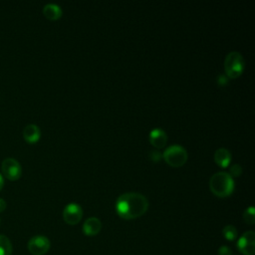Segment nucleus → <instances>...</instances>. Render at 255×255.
Instances as JSON below:
<instances>
[{
  "instance_id": "1",
  "label": "nucleus",
  "mask_w": 255,
  "mask_h": 255,
  "mask_svg": "<svg viewBox=\"0 0 255 255\" xmlns=\"http://www.w3.org/2000/svg\"><path fill=\"white\" fill-rule=\"evenodd\" d=\"M148 208L147 198L139 192L121 194L116 202V210L124 219H134L143 215Z\"/></svg>"
},
{
  "instance_id": "2",
  "label": "nucleus",
  "mask_w": 255,
  "mask_h": 255,
  "mask_svg": "<svg viewBox=\"0 0 255 255\" xmlns=\"http://www.w3.org/2000/svg\"><path fill=\"white\" fill-rule=\"evenodd\" d=\"M209 188L213 194L218 197H226L233 192V177L225 171H218L211 175L209 179Z\"/></svg>"
},
{
  "instance_id": "3",
  "label": "nucleus",
  "mask_w": 255,
  "mask_h": 255,
  "mask_svg": "<svg viewBox=\"0 0 255 255\" xmlns=\"http://www.w3.org/2000/svg\"><path fill=\"white\" fill-rule=\"evenodd\" d=\"M245 68V61L243 56L237 52H229L224 59V71L228 78L236 79L238 78Z\"/></svg>"
},
{
  "instance_id": "4",
  "label": "nucleus",
  "mask_w": 255,
  "mask_h": 255,
  "mask_svg": "<svg viewBox=\"0 0 255 255\" xmlns=\"http://www.w3.org/2000/svg\"><path fill=\"white\" fill-rule=\"evenodd\" d=\"M162 157L167 164L173 167H179L183 165L187 160L186 149L179 145L173 144L168 146L162 153Z\"/></svg>"
},
{
  "instance_id": "5",
  "label": "nucleus",
  "mask_w": 255,
  "mask_h": 255,
  "mask_svg": "<svg viewBox=\"0 0 255 255\" xmlns=\"http://www.w3.org/2000/svg\"><path fill=\"white\" fill-rule=\"evenodd\" d=\"M50 240L44 235L33 236L27 244V248L32 255H44L50 249Z\"/></svg>"
},
{
  "instance_id": "6",
  "label": "nucleus",
  "mask_w": 255,
  "mask_h": 255,
  "mask_svg": "<svg viewBox=\"0 0 255 255\" xmlns=\"http://www.w3.org/2000/svg\"><path fill=\"white\" fill-rule=\"evenodd\" d=\"M1 170L3 175L10 180L18 179L22 173L21 164L17 159L13 157H7L3 159L1 163Z\"/></svg>"
},
{
  "instance_id": "7",
  "label": "nucleus",
  "mask_w": 255,
  "mask_h": 255,
  "mask_svg": "<svg viewBox=\"0 0 255 255\" xmlns=\"http://www.w3.org/2000/svg\"><path fill=\"white\" fill-rule=\"evenodd\" d=\"M237 248L243 255H254L255 232L252 230H248L244 232L237 241Z\"/></svg>"
},
{
  "instance_id": "8",
  "label": "nucleus",
  "mask_w": 255,
  "mask_h": 255,
  "mask_svg": "<svg viewBox=\"0 0 255 255\" xmlns=\"http://www.w3.org/2000/svg\"><path fill=\"white\" fill-rule=\"evenodd\" d=\"M83 216L82 207L75 202L69 203L65 206L63 210V218L66 223L70 225H75L80 222Z\"/></svg>"
},
{
  "instance_id": "9",
  "label": "nucleus",
  "mask_w": 255,
  "mask_h": 255,
  "mask_svg": "<svg viewBox=\"0 0 255 255\" xmlns=\"http://www.w3.org/2000/svg\"><path fill=\"white\" fill-rule=\"evenodd\" d=\"M102 229V222L97 217H89L83 224V232L87 236H95Z\"/></svg>"
},
{
  "instance_id": "10",
  "label": "nucleus",
  "mask_w": 255,
  "mask_h": 255,
  "mask_svg": "<svg viewBox=\"0 0 255 255\" xmlns=\"http://www.w3.org/2000/svg\"><path fill=\"white\" fill-rule=\"evenodd\" d=\"M149 141L154 147L161 148L167 141V135L163 129L155 128L149 131Z\"/></svg>"
},
{
  "instance_id": "11",
  "label": "nucleus",
  "mask_w": 255,
  "mask_h": 255,
  "mask_svg": "<svg viewBox=\"0 0 255 255\" xmlns=\"http://www.w3.org/2000/svg\"><path fill=\"white\" fill-rule=\"evenodd\" d=\"M40 135H41V131L37 125L29 124L23 129V136L25 140L30 143H34L38 141L40 138Z\"/></svg>"
},
{
  "instance_id": "12",
  "label": "nucleus",
  "mask_w": 255,
  "mask_h": 255,
  "mask_svg": "<svg viewBox=\"0 0 255 255\" xmlns=\"http://www.w3.org/2000/svg\"><path fill=\"white\" fill-rule=\"evenodd\" d=\"M214 161L221 167H227L231 161V153L227 148L220 147L214 152Z\"/></svg>"
},
{
  "instance_id": "13",
  "label": "nucleus",
  "mask_w": 255,
  "mask_h": 255,
  "mask_svg": "<svg viewBox=\"0 0 255 255\" xmlns=\"http://www.w3.org/2000/svg\"><path fill=\"white\" fill-rule=\"evenodd\" d=\"M44 15L50 20H57L62 16V9L58 4L48 3L43 7Z\"/></svg>"
},
{
  "instance_id": "14",
  "label": "nucleus",
  "mask_w": 255,
  "mask_h": 255,
  "mask_svg": "<svg viewBox=\"0 0 255 255\" xmlns=\"http://www.w3.org/2000/svg\"><path fill=\"white\" fill-rule=\"evenodd\" d=\"M12 250L13 247L10 239L5 235L0 234V255H11Z\"/></svg>"
},
{
  "instance_id": "15",
  "label": "nucleus",
  "mask_w": 255,
  "mask_h": 255,
  "mask_svg": "<svg viewBox=\"0 0 255 255\" xmlns=\"http://www.w3.org/2000/svg\"><path fill=\"white\" fill-rule=\"evenodd\" d=\"M222 234L228 241H233L237 237V230L233 225H226L222 229Z\"/></svg>"
},
{
  "instance_id": "16",
  "label": "nucleus",
  "mask_w": 255,
  "mask_h": 255,
  "mask_svg": "<svg viewBox=\"0 0 255 255\" xmlns=\"http://www.w3.org/2000/svg\"><path fill=\"white\" fill-rule=\"evenodd\" d=\"M243 219L248 224L255 223V209L253 206L247 207L243 212Z\"/></svg>"
},
{
  "instance_id": "17",
  "label": "nucleus",
  "mask_w": 255,
  "mask_h": 255,
  "mask_svg": "<svg viewBox=\"0 0 255 255\" xmlns=\"http://www.w3.org/2000/svg\"><path fill=\"white\" fill-rule=\"evenodd\" d=\"M229 171H230V175L231 176H239L241 175L242 173V167L240 164L238 163H235V164H232L230 167H229Z\"/></svg>"
},
{
  "instance_id": "18",
  "label": "nucleus",
  "mask_w": 255,
  "mask_h": 255,
  "mask_svg": "<svg viewBox=\"0 0 255 255\" xmlns=\"http://www.w3.org/2000/svg\"><path fill=\"white\" fill-rule=\"evenodd\" d=\"M218 255H233L232 254V250L228 247V246H220L218 249Z\"/></svg>"
},
{
  "instance_id": "19",
  "label": "nucleus",
  "mask_w": 255,
  "mask_h": 255,
  "mask_svg": "<svg viewBox=\"0 0 255 255\" xmlns=\"http://www.w3.org/2000/svg\"><path fill=\"white\" fill-rule=\"evenodd\" d=\"M6 208V201L0 197V212L4 211Z\"/></svg>"
},
{
  "instance_id": "20",
  "label": "nucleus",
  "mask_w": 255,
  "mask_h": 255,
  "mask_svg": "<svg viewBox=\"0 0 255 255\" xmlns=\"http://www.w3.org/2000/svg\"><path fill=\"white\" fill-rule=\"evenodd\" d=\"M3 184H4V179H3L2 174L0 173V190H1V189H2V187H3Z\"/></svg>"
}]
</instances>
